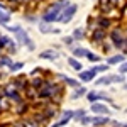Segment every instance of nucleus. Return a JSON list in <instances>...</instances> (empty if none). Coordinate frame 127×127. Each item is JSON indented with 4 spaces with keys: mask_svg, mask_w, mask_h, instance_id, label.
<instances>
[{
    "mask_svg": "<svg viewBox=\"0 0 127 127\" xmlns=\"http://www.w3.org/2000/svg\"><path fill=\"white\" fill-rule=\"evenodd\" d=\"M15 39H17V44H19V46H26L29 51H34V49H36L34 42H32V41H31V37H29V34L22 29V27L15 32Z\"/></svg>",
    "mask_w": 127,
    "mask_h": 127,
    "instance_id": "obj_1",
    "label": "nucleus"
},
{
    "mask_svg": "<svg viewBox=\"0 0 127 127\" xmlns=\"http://www.w3.org/2000/svg\"><path fill=\"white\" fill-rule=\"evenodd\" d=\"M76 10H78V7H76L75 3H71L69 7H66V9L61 12L58 22H61V24H68V22H71V19H73L75 14H76Z\"/></svg>",
    "mask_w": 127,
    "mask_h": 127,
    "instance_id": "obj_2",
    "label": "nucleus"
},
{
    "mask_svg": "<svg viewBox=\"0 0 127 127\" xmlns=\"http://www.w3.org/2000/svg\"><path fill=\"white\" fill-rule=\"evenodd\" d=\"M87 98L90 103H97V102H102V100L110 102V97L107 95V92H97V90H90L87 93Z\"/></svg>",
    "mask_w": 127,
    "mask_h": 127,
    "instance_id": "obj_3",
    "label": "nucleus"
},
{
    "mask_svg": "<svg viewBox=\"0 0 127 127\" xmlns=\"http://www.w3.org/2000/svg\"><path fill=\"white\" fill-rule=\"evenodd\" d=\"M126 37H127V36H124V31L120 29V27H115V29H112L110 32H108V39L112 41L114 46H117V44H120V42H124Z\"/></svg>",
    "mask_w": 127,
    "mask_h": 127,
    "instance_id": "obj_4",
    "label": "nucleus"
},
{
    "mask_svg": "<svg viewBox=\"0 0 127 127\" xmlns=\"http://www.w3.org/2000/svg\"><path fill=\"white\" fill-rule=\"evenodd\" d=\"M90 41L92 42H95V44H102V42H105L107 41V31L103 29H93L90 32Z\"/></svg>",
    "mask_w": 127,
    "mask_h": 127,
    "instance_id": "obj_5",
    "label": "nucleus"
},
{
    "mask_svg": "<svg viewBox=\"0 0 127 127\" xmlns=\"http://www.w3.org/2000/svg\"><path fill=\"white\" fill-rule=\"evenodd\" d=\"M56 78H59L61 81H63V85H66V87H71V88H80L81 85H80V80L76 78H71V76H66V75H61V73H58L56 75Z\"/></svg>",
    "mask_w": 127,
    "mask_h": 127,
    "instance_id": "obj_6",
    "label": "nucleus"
},
{
    "mask_svg": "<svg viewBox=\"0 0 127 127\" xmlns=\"http://www.w3.org/2000/svg\"><path fill=\"white\" fill-rule=\"evenodd\" d=\"M90 110H92V114L93 115H108V107L105 105V103H102V102H97V103H92V107H90Z\"/></svg>",
    "mask_w": 127,
    "mask_h": 127,
    "instance_id": "obj_7",
    "label": "nucleus"
},
{
    "mask_svg": "<svg viewBox=\"0 0 127 127\" xmlns=\"http://www.w3.org/2000/svg\"><path fill=\"white\" fill-rule=\"evenodd\" d=\"M12 83L15 85V88H17L19 92H26V90L29 88V80H27V76H24V75H19L17 78H14Z\"/></svg>",
    "mask_w": 127,
    "mask_h": 127,
    "instance_id": "obj_8",
    "label": "nucleus"
},
{
    "mask_svg": "<svg viewBox=\"0 0 127 127\" xmlns=\"http://www.w3.org/2000/svg\"><path fill=\"white\" fill-rule=\"evenodd\" d=\"M110 122H112V119L108 117V115H93L92 126L93 127H105V126H108Z\"/></svg>",
    "mask_w": 127,
    "mask_h": 127,
    "instance_id": "obj_9",
    "label": "nucleus"
},
{
    "mask_svg": "<svg viewBox=\"0 0 127 127\" xmlns=\"http://www.w3.org/2000/svg\"><path fill=\"white\" fill-rule=\"evenodd\" d=\"M95 20H97V27H98V29L108 31V29H110V26H112V19L107 17V15H100V17H97Z\"/></svg>",
    "mask_w": 127,
    "mask_h": 127,
    "instance_id": "obj_10",
    "label": "nucleus"
},
{
    "mask_svg": "<svg viewBox=\"0 0 127 127\" xmlns=\"http://www.w3.org/2000/svg\"><path fill=\"white\" fill-rule=\"evenodd\" d=\"M58 105H54V103H51V105H44V107L41 108L42 110V114L46 115V119L48 120H51V119H54L56 117V114H58Z\"/></svg>",
    "mask_w": 127,
    "mask_h": 127,
    "instance_id": "obj_11",
    "label": "nucleus"
},
{
    "mask_svg": "<svg viewBox=\"0 0 127 127\" xmlns=\"http://www.w3.org/2000/svg\"><path fill=\"white\" fill-rule=\"evenodd\" d=\"M39 58L41 59H48V61H56L59 58V53L56 49H46V51H42L39 53Z\"/></svg>",
    "mask_w": 127,
    "mask_h": 127,
    "instance_id": "obj_12",
    "label": "nucleus"
},
{
    "mask_svg": "<svg viewBox=\"0 0 127 127\" xmlns=\"http://www.w3.org/2000/svg\"><path fill=\"white\" fill-rule=\"evenodd\" d=\"M127 59H126V56L122 54V53H119V54H114V56H108L107 58V64L108 66H114V64H122V63H126Z\"/></svg>",
    "mask_w": 127,
    "mask_h": 127,
    "instance_id": "obj_13",
    "label": "nucleus"
},
{
    "mask_svg": "<svg viewBox=\"0 0 127 127\" xmlns=\"http://www.w3.org/2000/svg\"><path fill=\"white\" fill-rule=\"evenodd\" d=\"M97 76V73L93 69H87V71H81L80 73V81L81 83H88V81H93Z\"/></svg>",
    "mask_w": 127,
    "mask_h": 127,
    "instance_id": "obj_14",
    "label": "nucleus"
},
{
    "mask_svg": "<svg viewBox=\"0 0 127 127\" xmlns=\"http://www.w3.org/2000/svg\"><path fill=\"white\" fill-rule=\"evenodd\" d=\"M39 31L42 34H59V29H54L48 22H39Z\"/></svg>",
    "mask_w": 127,
    "mask_h": 127,
    "instance_id": "obj_15",
    "label": "nucleus"
},
{
    "mask_svg": "<svg viewBox=\"0 0 127 127\" xmlns=\"http://www.w3.org/2000/svg\"><path fill=\"white\" fill-rule=\"evenodd\" d=\"M88 53H90V51H88L87 48H81V46L71 49V54H73V58H76V59H80V58H87Z\"/></svg>",
    "mask_w": 127,
    "mask_h": 127,
    "instance_id": "obj_16",
    "label": "nucleus"
},
{
    "mask_svg": "<svg viewBox=\"0 0 127 127\" xmlns=\"http://www.w3.org/2000/svg\"><path fill=\"white\" fill-rule=\"evenodd\" d=\"M44 83H46V78H42V76H34V78L29 80V87H34L37 90H41L44 87Z\"/></svg>",
    "mask_w": 127,
    "mask_h": 127,
    "instance_id": "obj_17",
    "label": "nucleus"
},
{
    "mask_svg": "<svg viewBox=\"0 0 127 127\" xmlns=\"http://www.w3.org/2000/svg\"><path fill=\"white\" fill-rule=\"evenodd\" d=\"M68 64L75 69V71H78V73L83 71V64H81V61L76 59V58H73V56H69V58H68Z\"/></svg>",
    "mask_w": 127,
    "mask_h": 127,
    "instance_id": "obj_18",
    "label": "nucleus"
},
{
    "mask_svg": "<svg viewBox=\"0 0 127 127\" xmlns=\"http://www.w3.org/2000/svg\"><path fill=\"white\" fill-rule=\"evenodd\" d=\"M26 97L29 98V100H36V98H39V90L34 87H29L26 90Z\"/></svg>",
    "mask_w": 127,
    "mask_h": 127,
    "instance_id": "obj_19",
    "label": "nucleus"
},
{
    "mask_svg": "<svg viewBox=\"0 0 127 127\" xmlns=\"http://www.w3.org/2000/svg\"><path fill=\"white\" fill-rule=\"evenodd\" d=\"M87 93H88V92H87V88H85L83 85H81L80 88H76V90L73 92V95H71V98H73V100H78V98H81L83 95H87Z\"/></svg>",
    "mask_w": 127,
    "mask_h": 127,
    "instance_id": "obj_20",
    "label": "nucleus"
},
{
    "mask_svg": "<svg viewBox=\"0 0 127 127\" xmlns=\"http://www.w3.org/2000/svg\"><path fill=\"white\" fill-rule=\"evenodd\" d=\"M73 119H75V110H63V114H61L59 120L69 122V120H73Z\"/></svg>",
    "mask_w": 127,
    "mask_h": 127,
    "instance_id": "obj_21",
    "label": "nucleus"
},
{
    "mask_svg": "<svg viewBox=\"0 0 127 127\" xmlns=\"http://www.w3.org/2000/svg\"><path fill=\"white\" fill-rule=\"evenodd\" d=\"M112 83V76H100L98 80H95V85H100V87H107V85H110Z\"/></svg>",
    "mask_w": 127,
    "mask_h": 127,
    "instance_id": "obj_22",
    "label": "nucleus"
},
{
    "mask_svg": "<svg viewBox=\"0 0 127 127\" xmlns=\"http://www.w3.org/2000/svg\"><path fill=\"white\" fill-rule=\"evenodd\" d=\"M10 20V14L5 9H0V26H5Z\"/></svg>",
    "mask_w": 127,
    "mask_h": 127,
    "instance_id": "obj_23",
    "label": "nucleus"
},
{
    "mask_svg": "<svg viewBox=\"0 0 127 127\" xmlns=\"http://www.w3.org/2000/svg\"><path fill=\"white\" fill-rule=\"evenodd\" d=\"M73 39L75 41H81V39H85V29H81V27H78V29H75L73 31Z\"/></svg>",
    "mask_w": 127,
    "mask_h": 127,
    "instance_id": "obj_24",
    "label": "nucleus"
},
{
    "mask_svg": "<svg viewBox=\"0 0 127 127\" xmlns=\"http://www.w3.org/2000/svg\"><path fill=\"white\" fill-rule=\"evenodd\" d=\"M87 117V110H83V108H78V110H75V119L73 120H76V122H81L83 119Z\"/></svg>",
    "mask_w": 127,
    "mask_h": 127,
    "instance_id": "obj_25",
    "label": "nucleus"
},
{
    "mask_svg": "<svg viewBox=\"0 0 127 127\" xmlns=\"http://www.w3.org/2000/svg\"><path fill=\"white\" fill-rule=\"evenodd\" d=\"M108 68H110V66H108L107 63H105V64H103V63H100V64H97V66H92L90 69H93L95 73H105Z\"/></svg>",
    "mask_w": 127,
    "mask_h": 127,
    "instance_id": "obj_26",
    "label": "nucleus"
},
{
    "mask_svg": "<svg viewBox=\"0 0 127 127\" xmlns=\"http://www.w3.org/2000/svg\"><path fill=\"white\" fill-rule=\"evenodd\" d=\"M22 122H24V126H26V127H41L32 117H24V119H22Z\"/></svg>",
    "mask_w": 127,
    "mask_h": 127,
    "instance_id": "obj_27",
    "label": "nucleus"
},
{
    "mask_svg": "<svg viewBox=\"0 0 127 127\" xmlns=\"http://www.w3.org/2000/svg\"><path fill=\"white\" fill-rule=\"evenodd\" d=\"M26 110H27V102H22V103H19L17 107L14 108V112H15V114H19V115H22Z\"/></svg>",
    "mask_w": 127,
    "mask_h": 127,
    "instance_id": "obj_28",
    "label": "nucleus"
},
{
    "mask_svg": "<svg viewBox=\"0 0 127 127\" xmlns=\"http://www.w3.org/2000/svg\"><path fill=\"white\" fill-rule=\"evenodd\" d=\"M22 66H24V63H20V61H17V63H12V66H10V71L12 73H15V71H20L22 69Z\"/></svg>",
    "mask_w": 127,
    "mask_h": 127,
    "instance_id": "obj_29",
    "label": "nucleus"
},
{
    "mask_svg": "<svg viewBox=\"0 0 127 127\" xmlns=\"http://www.w3.org/2000/svg\"><path fill=\"white\" fill-rule=\"evenodd\" d=\"M0 59H2L3 66H7V68H10V66H12V63H14V61H12L9 56H5V54H2V56H0Z\"/></svg>",
    "mask_w": 127,
    "mask_h": 127,
    "instance_id": "obj_30",
    "label": "nucleus"
},
{
    "mask_svg": "<svg viewBox=\"0 0 127 127\" xmlns=\"http://www.w3.org/2000/svg\"><path fill=\"white\" fill-rule=\"evenodd\" d=\"M75 42H76V41L73 39V36H64V37H63V44H64V46H73Z\"/></svg>",
    "mask_w": 127,
    "mask_h": 127,
    "instance_id": "obj_31",
    "label": "nucleus"
},
{
    "mask_svg": "<svg viewBox=\"0 0 127 127\" xmlns=\"http://www.w3.org/2000/svg\"><path fill=\"white\" fill-rule=\"evenodd\" d=\"M124 81H126V78H124V75H120V73H117V75L112 76V83H124Z\"/></svg>",
    "mask_w": 127,
    "mask_h": 127,
    "instance_id": "obj_32",
    "label": "nucleus"
},
{
    "mask_svg": "<svg viewBox=\"0 0 127 127\" xmlns=\"http://www.w3.org/2000/svg\"><path fill=\"white\" fill-rule=\"evenodd\" d=\"M87 59H88V61H92V63H98V64H100V56H98V54H93V53H88Z\"/></svg>",
    "mask_w": 127,
    "mask_h": 127,
    "instance_id": "obj_33",
    "label": "nucleus"
},
{
    "mask_svg": "<svg viewBox=\"0 0 127 127\" xmlns=\"http://www.w3.org/2000/svg\"><path fill=\"white\" fill-rule=\"evenodd\" d=\"M17 46H19V44H15V42H14V41H10V44H9V53L10 54H15V53H17Z\"/></svg>",
    "mask_w": 127,
    "mask_h": 127,
    "instance_id": "obj_34",
    "label": "nucleus"
},
{
    "mask_svg": "<svg viewBox=\"0 0 127 127\" xmlns=\"http://www.w3.org/2000/svg\"><path fill=\"white\" fill-rule=\"evenodd\" d=\"M119 73H120V75H127V61L119 66Z\"/></svg>",
    "mask_w": 127,
    "mask_h": 127,
    "instance_id": "obj_35",
    "label": "nucleus"
},
{
    "mask_svg": "<svg viewBox=\"0 0 127 127\" xmlns=\"http://www.w3.org/2000/svg\"><path fill=\"white\" fill-rule=\"evenodd\" d=\"M92 122H93V117H88V115H87V117L83 119V120H81L80 124H81V126H90Z\"/></svg>",
    "mask_w": 127,
    "mask_h": 127,
    "instance_id": "obj_36",
    "label": "nucleus"
},
{
    "mask_svg": "<svg viewBox=\"0 0 127 127\" xmlns=\"http://www.w3.org/2000/svg\"><path fill=\"white\" fill-rule=\"evenodd\" d=\"M120 3H122V0H110V5H112L114 9H115V7H119Z\"/></svg>",
    "mask_w": 127,
    "mask_h": 127,
    "instance_id": "obj_37",
    "label": "nucleus"
},
{
    "mask_svg": "<svg viewBox=\"0 0 127 127\" xmlns=\"http://www.w3.org/2000/svg\"><path fill=\"white\" fill-rule=\"evenodd\" d=\"M110 48H112L110 44H103V51H105V53H108V51H110Z\"/></svg>",
    "mask_w": 127,
    "mask_h": 127,
    "instance_id": "obj_38",
    "label": "nucleus"
},
{
    "mask_svg": "<svg viewBox=\"0 0 127 127\" xmlns=\"http://www.w3.org/2000/svg\"><path fill=\"white\" fill-rule=\"evenodd\" d=\"M124 17H127V7L124 9Z\"/></svg>",
    "mask_w": 127,
    "mask_h": 127,
    "instance_id": "obj_39",
    "label": "nucleus"
},
{
    "mask_svg": "<svg viewBox=\"0 0 127 127\" xmlns=\"http://www.w3.org/2000/svg\"><path fill=\"white\" fill-rule=\"evenodd\" d=\"M2 66H3V63H2V59H0V68H2Z\"/></svg>",
    "mask_w": 127,
    "mask_h": 127,
    "instance_id": "obj_40",
    "label": "nucleus"
},
{
    "mask_svg": "<svg viewBox=\"0 0 127 127\" xmlns=\"http://www.w3.org/2000/svg\"><path fill=\"white\" fill-rule=\"evenodd\" d=\"M34 2H41V0H34Z\"/></svg>",
    "mask_w": 127,
    "mask_h": 127,
    "instance_id": "obj_41",
    "label": "nucleus"
},
{
    "mask_svg": "<svg viewBox=\"0 0 127 127\" xmlns=\"http://www.w3.org/2000/svg\"><path fill=\"white\" fill-rule=\"evenodd\" d=\"M0 37H2V32H0Z\"/></svg>",
    "mask_w": 127,
    "mask_h": 127,
    "instance_id": "obj_42",
    "label": "nucleus"
},
{
    "mask_svg": "<svg viewBox=\"0 0 127 127\" xmlns=\"http://www.w3.org/2000/svg\"><path fill=\"white\" fill-rule=\"evenodd\" d=\"M126 114H127V108H126Z\"/></svg>",
    "mask_w": 127,
    "mask_h": 127,
    "instance_id": "obj_43",
    "label": "nucleus"
}]
</instances>
